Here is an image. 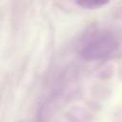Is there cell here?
I'll return each instance as SVG.
<instances>
[{
	"instance_id": "2",
	"label": "cell",
	"mask_w": 122,
	"mask_h": 122,
	"mask_svg": "<svg viewBox=\"0 0 122 122\" xmlns=\"http://www.w3.org/2000/svg\"><path fill=\"white\" fill-rule=\"evenodd\" d=\"M77 5L86 9H96L106 5L109 0H75Z\"/></svg>"
},
{
	"instance_id": "1",
	"label": "cell",
	"mask_w": 122,
	"mask_h": 122,
	"mask_svg": "<svg viewBox=\"0 0 122 122\" xmlns=\"http://www.w3.org/2000/svg\"><path fill=\"white\" fill-rule=\"evenodd\" d=\"M118 49V39L113 34L105 33L89 40L82 47L80 55L87 60H102L112 57Z\"/></svg>"
}]
</instances>
